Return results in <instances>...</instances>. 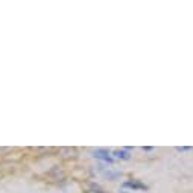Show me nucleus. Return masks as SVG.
I'll return each instance as SVG.
<instances>
[{
    "label": "nucleus",
    "instance_id": "obj_1",
    "mask_svg": "<svg viewBox=\"0 0 193 193\" xmlns=\"http://www.w3.org/2000/svg\"><path fill=\"white\" fill-rule=\"evenodd\" d=\"M116 155L119 157V158H125V160H128V158H129V154H128V152H125V151H117Z\"/></svg>",
    "mask_w": 193,
    "mask_h": 193
},
{
    "label": "nucleus",
    "instance_id": "obj_2",
    "mask_svg": "<svg viewBox=\"0 0 193 193\" xmlns=\"http://www.w3.org/2000/svg\"><path fill=\"white\" fill-rule=\"evenodd\" d=\"M190 148H178V151H189Z\"/></svg>",
    "mask_w": 193,
    "mask_h": 193
}]
</instances>
